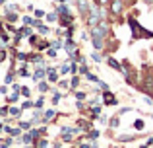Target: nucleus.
<instances>
[{"label": "nucleus", "instance_id": "6e6552de", "mask_svg": "<svg viewBox=\"0 0 153 148\" xmlns=\"http://www.w3.org/2000/svg\"><path fill=\"white\" fill-rule=\"evenodd\" d=\"M4 18H6V22L8 23H14V22H18V10H14V12H6V14H4Z\"/></svg>", "mask_w": 153, "mask_h": 148}, {"label": "nucleus", "instance_id": "cd10ccee", "mask_svg": "<svg viewBox=\"0 0 153 148\" xmlns=\"http://www.w3.org/2000/svg\"><path fill=\"white\" fill-rule=\"evenodd\" d=\"M118 123H120V119H118V117H112L111 121H108V127H112V129H116V127H118Z\"/></svg>", "mask_w": 153, "mask_h": 148}, {"label": "nucleus", "instance_id": "dca6fc26", "mask_svg": "<svg viewBox=\"0 0 153 148\" xmlns=\"http://www.w3.org/2000/svg\"><path fill=\"white\" fill-rule=\"evenodd\" d=\"M51 45L54 47V49H64V47H66V41H64V39H56V41L51 43Z\"/></svg>", "mask_w": 153, "mask_h": 148}, {"label": "nucleus", "instance_id": "4be33fe9", "mask_svg": "<svg viewBox=\"0 0 153 148\" xmlns=\"http://www.w3.org/2000/svg\"><path fill=\"white\" fill-rule=\"evenodd\" d=\"M19 94H22V92H14V94H10V95H8V101H10V103H16L19 99Z\"/></svg>", "mask_w": 153, "mask_h": 148}, {"label": "nucleus", "instance_id": "2f4dec72", "mask_svg": "<svg viewBox=\"0 0 153 148\" xmlns=\"http://www.w3.org/2000/svg\"><path fill=\"white\" fill-rule=\"evenodd\" d=\"M134 134H124V137H118V140H124V142H128V140H134Z\"/></svg>", "mask_w": 153, "mask_h": 148}, {"label": "nucleus", "instance_id": "423d86ee", "mask_svg": "<svg viewBox=\"0 0 153 148\" xmlns=\"http://www.w3.org/2000/svg\"><path fill=\"white\" fill-rule=\"evenodd\" d=\"M91 45H93L97 51H101L105 47V37H91Z\"/></svg>", "mask_w": 153, "mask_h": 148}, {"label": "nucleus", "instance_id": "5701e85b", "mask_svg": "<svg viewBox=\"0 0 153 148\" xmlns=\"http://www.w3.org/2000/svg\"><path fill=\"white\" fill-rule=\"evenodd\" d=\"M60 138H62L64 142H72V138H74V134H72L70 131H68V133H62V134H60Z\"/></svg>", "mask_w": 153, "mask_h": 148}, {"label": "nucleus", "instance_id": "1a4fd4ad", "mask_svg": "<svg viewBox=\"0 0 153 148\" xmlns=\"http://www.w3.org/2000/svg\"><path fill=\"white\" fill-rule=\"evenodd\" d=\"M22 22L25 23V26H31V27H37V26H39V20L31 18V16H23V18H22Z\"/></svg>", "mask_w": 153, "mask_h": 148}, {"label": "nucleus", "instance_id": "8fccbe9b", "mask_svg": "<svg viewBox=\"0 0 153 148\" xmlns=\"http://www.w3.org/2000/svg\"><path fill=\"white\" fill-rule=\"evenodd\" d=\"M142 148H149V144H147V146H142Z\"/></svg>", "mask_w": 153, "mask_h": 148}, {"label": "nucleus", "instance_id": "c756f323", "mask_svg": "<svg viewBox=\"0 0 153 148\" xmlns=\"http://www.w3.org/2000/svg\"><path fill=\"white\" fill-rule=\"evenodd\" d=\"M95 4H97L99 8H105V6H108V4H111V0H95Z\"/></svg>", "mask_w": 153, "mask_h": 148}, {"label": "nucleus", "instance_id": "4468645a", "mask_svg": "<svg viewBox=\"0 0 153 148\" xmlns=\"http://www.w3.org/2000/svg\"><path fill=\"white\" fill-rule=\"evenodd\" d=\"M143 90L146 92H149V94H153V80L151 78H147V80H143Z\"/></svg>", "mask_w": 153, "mask_h": 148}, {"label": "nucleus", "instance_id": "412c9836", "mask_svg": "<svg viewBox=\"0 0 153 148\" xmlns=\"http://www.w3.org/2000/svg\"><path fill=\"white\" fill-rule=\"evenodd\" d=\"M37 31H39L41 35H47V33H49V27H47L43 22H39V26H37Z\"/></svg>", "mask_w": 153, "mask_h": 148}, {"label": "nucleus", "instance_id": "a19ab883", "mask_svg": "<svg viewBox=\"0 0 153 148\" xmlns=\"http://www.w3.org/2000/svg\"><path fill=\"white\" fill-rule=\"evenodd\" d=\"M134 127H136L138 131H142V129H143V121H140V119H138V121L134 123Z\"/></svg>", "mask_w": 153, "mask_h": 148}, {"label": "nucleus", "instance_id": "473e14b6", "mask_svg": "<svg viewBox=\"0 0 153 148\" xmlns=\"http://www.w3.org/2000/svg\"><path fill=\"white\" fill-rule=\"evenodd\" d=\"M18 74H19V76H23V78H27V76H31V72H29V70H27V68H25V66H23V68H22V70H19V72H18Z\"/></svg>", "mask_w": 153, "mask_h": 148}, {"label": "nucleus", "instance_id": "a878e982", "mask_svg": "<svg viewBox=\"0 0 153 148\" xmlns=\"http://www.w3.org/2000/svg\"><path fill=\"white\" fill-rule=\"evenodd\" d=\"M31 107H35V101H31V99H27V101L22 103V109H31Z\"/></svg>", "mask_w": 153, "mask_h": 148}, {"label": "nucleus", "instance_id": "6ab92c4d", "mask_svg": "<svg viewBox=\"0 0 153 148\" xmlns=\"http://www.w3.org/2000/svg\"><path fill=\"white\" fill-rule=\"evenodd\" d=\"M22 37H23V31H14V35H12V41L18 45V43L22 41Z\"/></svg>", "mask_w": 153, "mask_h": 148}, {"label": "nucleus", "instance_id": "aec40b11", "mask_svg": "<svg viewBox=\"0 0 153 148\" xmlns=\"http://www.w3.org/2000/svg\"><path fill=\"white\" fill-rule=\"evenodd\" d=\"M56 20H58V12H49V14H47V22L54 23Z\"/></svg>", "mask_w": 153, "mask_h": 148}, {"label": "nucleus", "instance_id": "20e7f679", "mask_svg": "<svg viewBox=\"0 0 153 148\" xmlns=\"http://www.w3.org/2000/svg\"><path fill=\"white\" fill-rule=\"evenodd\" d=\"M45 74H49V70H47V68H43V66H37V68H35V72H33V78L41 82V80L45 78Z\"/></svg>", "mask_w": 153, "mask_h": 148}, {"label": "nucleus", "instance_id": "09e8293b", "mask_svg": "<svg viewBox=\"0 0 153 148\" xmlns=\"http://www.w3.org/2000/svg\"><path fill=\"white\" fill-rule=\"evenodd\" d=\"M0 2H2V6H4V4H6V2H8V0H0Z\"/></svg>", "mask_w": 153, "mask_h": 148}, {"label": "nucleus", "instance_id": "7c9ffc66", "mask_svg": "<svg viewBox=\"0 0 153 148\" xmlns=\"http://www.w3.org/2000/svg\"><path fill=\"white\" fill-rule=\"evenodd\" d=\"M22 95H23V98H31V92H29L27 86H22Z\"/></svg>", "mask_w": 153, "mask_h": 148}, {"label": "nucleus", "instance_id": "79ce46f5", "mask_svg": "<svg viewBox=\"0 0 153 148\" xmlns=\"http://www.w3.org/2000/svg\"><path fill=\"white\" fill-rule=\"evenodd\" d=\"M99 88H101L103 92H108V84L107 82H99Z\"/></svg>", "mask_w": 153, "mask_h": 148}, {"label": "nucleus", "instance_id": "a211bd4d", "mask_svg": "<svg viewBox=\"0 0 153 148\" xmlns=\"http://www.w3.org/2000/svg\"><path fill=\"white\" fill-rule=\"evenodd\" d=\"M47 146H49V142H47L45 137H41L37 142H35V148H47Z\"/></svg>", "mask_w": 153, "mask_h": 148}, {"label": "nucleus", "instance_id": "4c0bfd02", "mask_svg": "<svg viewBox=\"0 0 153 148\" xmlns=\"http://www.w3.org/2000/svg\"><path fill=\"white\" fill-rule=\"evenodd\" d=\"M43 105H45V99H43V98H39L37 101H35V107H37V109H41Z\"/></svg>", "mask_w": 153, "mask_h": 148}, {"label": "nucleus", "instance_id": "f257e3e1", "mask_svg": "<svg viewBox=\"0 0 153 148\" xmlns=\"http://www.w3.org/2000/svg\"><path fill=\"white\" fill-rule=\"evenodd\" d=\"M108 10H111V14L114 16H120L124 12V0H111V4H108Z\"/></svg>", "mask_w": 153, "mask_h": 148}, {"label": "nucleus", "instance_id": "c85d7f7f", "mask_svg": "<svg viewBox=\"0 0 153 148\" xmlns=\"http://www.w3.org/2000/svg\"><path fill=\"white\" fill-rule=\"evenodd\" d=\"M85 78H87V80H89V82H97V84H99V82H101V80H99V78H97V76H95V74H91V72H87V74H85Z\"/></svg>", "mask_w": 153, "mask_h": 148}, {"label": "nucleus", "instance_id": "72a5a7b5", "mask_svg": "<svg viewBox=\"0 0 153 148\" xmlns=\"http://www.w3.org/2000/svg\"><path fill=\"white\" fill-rule=\"evenodd\" d=\"M58 86H60V90H66V88H70V84L66 80H58Z\"/></svg>", "mask_w": 153, "mask_h": 148}, {"label": "nucleus", "instance_id": "ea45409f", "mask_svg": "<svg viewBox=\"0 0 153 148\" xmlns=\"http://www.w3.org/2000/svg\"><path fill=\"white\" fill-rule=\"evenodd\" d=\"M76 99L83 101V99H85V94H83V92H76Z\"/></svg>", "mask_w": 153, "mask_h": 148}, {"label": "nucleus", "instance_id": "a18cd8bd", "mask_svg": "<svg viewBox=\"0 0 153 148\" xmlns=\"http://www.w3.org/2000/svg\"><path fill=\"white\" fill-rule=\"evenodd\" d=\"M0 94L6 95V94H8V88H6V86H2V88H0Z\"/></svg>", "mask_w": 153, "mask_h": 148}, {"label": "nucleus", "instance_id": "9d476101", "mask_svg": "<svg viewBox=\"0 0 153 148\" xmlns=\"http://www.w3.org/2000/svg\"><path fill=\"white\" fill-rule=\"evenodd\" d=\"M47 70H49V82H58V76H60V72L58 70H54V68H49V66H47Z\"/></svg>", "mask_w": 153, "mask_h": 148}, {"label": "nucleus", "instance_id": "37998d69", "mask_svg": "<svg viewBox=\"0 0 153 148\" xmlns=\"http://www.w3.org/2000/svg\"><path fill=\"white\" fill-rule=\"evenodd\" d=\"M87 72H89V70H87V66H85V65H82V66H79V74H83V76H85Z\"/></svg>", "mask_w": 153, "mask_h": 148}, {"label": "nucleus", "instance_id": "f8f14e48", "mask_svg": "<svg viewBox=\"0 0 153 148\" xmlns=\"http://www.w3.org/2000/svg\"><path fill=\"white\" fill-rule=\"evenodd\" d=\"M54 115H56V111L54 109H47L45 113H43V121H52V119H54Z\"/></svg>", "mask_w": 153, "mask_h": 148}, {"label": "nucleus", "instance_id": "f3484780", "mask_svg": "<svg viewBox=\"0 0 153 148\" xmlns=\"http://www.w3.org/2000/svg\"><path fill=\"white\" fill-rule=\"evenodd\" d=\"M99 134H101V133H99L97 129H91L89 133H87V138H89V140H97V138H99Z\"/></svg>", "mask_w": 153, "mask_h": 148}, {"label": "nucleus", "instance_id": "3c124183", "mask_svg": "<svg viewBox=\"0 0 153 148\" xmlns=\"http://www.w3.org/2000/svg\"><path fill=\"white\" fill-rule=\"evenodd\" d=\"M112 148H120V146H112Z\"/></svg>", "mask_w": 153, "mask_h": 148}, {"label": "nucleus", "instance_id": "7ed1b4c3", "mask_svg": "<svg viewBox=\"0 0 153 148\" xmlns=\"http://www.w3.org/2000/svg\"><path fill=\"white\" fill-rule=\"evenodd\" d=\"M107 62H108V66H111V68L118 70V72H122V70H124V66L120 65V62L116 61V59H112V57H107Z\"/></svg>", "mask_w": 153, "mask_h": 148}, {"label": "nucleus", "instance_id": "de8ad7c7", "mask_svg": "<svg viewBox=\"0 0 153 148\" xmlns=\"http://www.w3.org/2000/svg\"><path fill=\"white\" fill-rule=\"evenodd\" d=\"M58 2H60V4H66V2H68V0H58Z\"/></svg>", "mask_w": 153, "mask_h": 148}, {"label": "nucleus", "instance_id": "f704fd0d", "mask_svg": "<svg viewBox=\"0 0 153 148\" xmlns=\"http://www.w3.org/2000/svg\"><path fill=\"white\" fill-rule=\"evenodd\" d=\"M19 127H22V129H31V127H33V125H31V123H27V121H19Z\"/></svg>", "mask_w": 153, "mask_h": 148}, {"label": "nucleus", "instance_id": "58836bf2", "mask_svg": "<svg viewBox=\"0 0 153 148\" xmlns=\"http://www.w3.org/2000/svg\"><path fill=\"white\" fill-rule=\"evenodd\" d=\"M91 59H93L95 62H101V61H103V57H101L99 53H93V55H91Z\"/></svg>", "mask_w": 153, "mask_h": 148}, {"label": "nucleus", "instance_id": "9b49d317", "mask_svg": "<svg viewBox=\"0 0 153 148\" xmlns=\"http://www.w3.org/2000/svg\"><path fill=\"white\" fill-rule=\"evenodd\" d=\"M8 109H10V117L22 119V109H19V107H14V105H10V107H8Z\"/></svg>", "mask_w": 153, "mask_h": 148}, {"label": "nucleus", "instance_id": "c9c22d12", "mask_svg": "<svg viewBox=\"0 0 153 148\" xmlns=\"http://www.w3.org/2000/svg\"><path fill=\"white\" fill-rule=\"evenodd\" d=\"M47 57H49V59H54V57H56V49H54V47L47 51Z\"/></svg>", "mask_w": 153, "mask_h": 148}, {"label": "nucleus", "instance_id": "bb28decb", "mask_svg": "<svg viewBox=\"0 0 153 148\" xmlns=\"http://www.w3.org/2000/svg\"><path fill=\"white\" fill-rule=\"evenodd\" d=\"M31 62H35V65H43V57H41V55H33V57H31Z\"/></svg>", "mask_w": 153, "mask_h": 148}, {"label": "nucleus", "instance_id": "c03bdc74", "mask_svg": "<svg viewBox=\"0 0 153 148\" xmlns=\"http://www.w3.org/2000/svg\"><path fill=\"white\" fill-rule=\"evenodd\" d=\"M43 16H45V12H43V10H35V18H43Z\"/></svg>", "mask_w": 153, "mask_h": 148}, {"label": "nucleus", "instance_id": "0eeeda50", "mask_svg": "<svg viewBox=\"0 0 153 148\" xmlns=\"http://www.w3.org/2000/svg\"><path fill=\"white\" fill-rule=\"evenodd\" d=\"M58 72L62 74V76L72 74V62H64V65H60V66H58Z\"/></svg>", "mask_w": 153, "mask_h": 148}, {"label": "nucleus", "instance_id": "39448f33", "mask_svg": "<svg viewBox=\"0 0 153 148\" xmlns=\"http://www.w3.org/2000/svg\"><path fill=\"white\" fill-rule=\"evenodd\" d=\"M56 12H58L60 18H64V16H72V14H70V6H68V4H58Z\"/></svg>", "mask_w": 153, "mask_h": 148}, {"label": "nucleus", "instance_id": "49530a36", "mask_svg": "<svg viewBox=\"0 0 153 148\" xmlns=\"http://www.w3.org/2000/svg\"><path fill=\"white\" fill-rule=\"evenodd\" d=\"M91 148H99V144H97L95 140H91Z\"/></svg>", "mask_w": 153, "mask_h": 148}, {"label": "nucleus", "instance_id": "f03ea898", "mask_svg": "<svg viewBox=\"0 0 153 148\" xmlns=\"http://www.w3.org/2000/svg\"><path fill=\"white\" fill-rule=\"evenodd\" d=\"M103 103H107V105H116L118 101H116V98L111 94V92H105L103 94Z\"/></svg>", "mask_w": 153, "mask_h": 148}, {"label": "nucleus", "instance_id": "b1692460", "mask_svg": "<svg viewBox=\"0 0 153 148\" xmlns=\"http://www.w3.org/2000/svg\"><path fill=\"white\" fill-rule=\"evenodd\" d=\"M22 31H23V37H33V31H31V26H25V27H22Z\"/></svg>", "mask_w": 153, "mask_h": 148}, {"label": "nucleus", "instance_id": "ddd939ff", "mask_svg": "<svg viewBox=\"0 0 153 148\" xmlns=\"http://www.w3.org/2000/svg\"><path fill=\"white\" fill-rule=\"evenodd\" d=\"M49 90H51L49 80H41V82H39V92H41V94H45V92H49Z\"/></svg>", "mask_w": 153, "mask_h": 148}, {"label": "nucleus", "instance_id": "2eb2a0df", "mask_svg": "<svg viewBox=\"0 0 153 148\" xmlns=\"http://www.w3.org/2000/svg\"><path fill=\"white\" fill-rule=\"evenodd\" d=\"M22 140L25 142V144H35V138H33V134H31V133H25L22 137Z\"/></svg>", "mask_w": 153, "mask_h": 148}, {"label": "nucleus", "instance_id": "393cba45", "mask_svg": "<svg viewBox=\"0 0 153 148\" xmlns=\"http://www.w3.org/2000/svg\"><path fill=\"white\" fill-rule=\"evenodd\" d=\"M78 86H79V78H78V76H74V78L70 80V88H72V90H76Z\"/></svg>", "mask_w": 153, "mask_h": 148}, {"label": "nucleus", "instance_id": "e433bc0d", "mask_svg": "<svg viewBox=\"0 0 153 148\" xmlns=\"http://www.w3.org/2000/svg\"><path fill=\"white\" fill-rule=\"evenodd\" d=\"M6 84H14V72H8L6 74Z\"/></svg>", "mask_w": 153, "mask_h": 148}]
</instances>
